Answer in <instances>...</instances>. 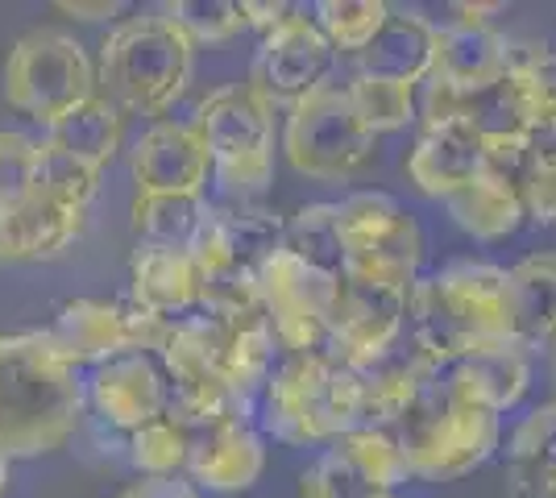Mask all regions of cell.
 I'll return each instance as SVG.
<instances>
[{
	"mask_svg": "<svg viewBox=\"0 0 556 498\" xmlns=\"http://www.w3.org/2000/svg\"><path fill=\"white\" fill-rule=\"evenodd\" d=\"M138 195H204V183L212 175L208 150L200 142L195 125L159 120L146 129L129 154Z\"/></svg>",
	"mask_w": 556,
	"mask_h": 498,
	"instance_id": "obj_14",
	"label": "cell"
},
{
	"mask_svg": "<svg viewBox=\"0 0 556 498\" xmlns=\"http://www.w3.org/2000/svg\"><path fill=\"white\" fill-rule=\"evenodd\" d=\"M212 233L225 245V254L241 266L257 270L266 258H275L287 245V216L254 208L245 200H229V204H212Z\"/></svg>",
	"mask_w": 556,
	"mask_h": 498,
	"instance_id": "obj_27",
	"label": "cell"
},
{
	"mask_svg": "<svg viewBox=\"0 0 556 498\" xmlns=\"http://www.w3.org/2000/svg\"><path fill=\"white\" fill-rule=\"evenodd\" d=\"M387 498H391V495H387Z\"/></svg>",
	"mask_w": 556,
	"mask_h": 498,
	"instance_id": "obj_48",
	"label": "cell"
},
{
	"mask_svg": "<svg viewBox=\"0 0 556 498\" xmlns=\"http://www.w3.org/2000/svg\"><path fill=\"white\" fill-rule=\"evenodd\" d=\"M282 150H287V163L300 175L320 179V183H341L374 158V133L366 129V120L357 117L345 84L328 79L325 88L291 104V117L282 129Z\"/></svg>",
	"mask_w": 556,
	"mask_h": 498,
	"instance_id": "obj_9",
	"label": "cell"
},
{
	"mask_svg": "<svg viewBox=\"0 0 556 498\" xmlns=\"http://www.w3.org/2000/svg\"><path fill=\"white\" fill-rule=\"evenodd\" d=\"M345 92L374 138L391 133V129H403L407 120L416 117V88H407V84H391V79H374V75L353 72Z\"/></svg>",
	"mask_w": 556,
	"mask_h": 498,
	"instance_id": "obj_35",
	"label": "cell"
},
{
	"mask_svg": "<svg viewBox=\"0 0 556 498\" xmlns=\"http://www.w3.org/2000/svg\"><path fill=\"white\" fill-rule=\"evenodd\" d=\"M391 17V4L382 0H320L312 9V22L325 34V42L337 54H362L374 42V34Z\"/></svg>",
	"mask_w": 556,
	"mask_h": 498,
	"instance_id": "obj_32",
	"label": "cell"
},
{
	"mask_svg": "<svg viewBox=\"0 0 556 498\" xmlns=\"http://www.w3.org/2000/svg\"><path fill=\"white\" fill-rule=\"evenodd\" d=\"M357 391H362V411H366V427H387L412 404L424 382L437 374V361L419 349V341L403 329L391 345H382L378 354L349 361Z\"/></svg>",
	"mask_w": 556,
	"mask_h": 498,
	"instance_id": "obj_15",
	"label": "cell"
},
{
	"mask_svg": "<svg viewBox=\"0 0 556 498\" xmlns=\"http://www.w3.org/2000/svg\"><path fill=\"white\" fill-rule=\"evenodd\" d=\"M257 424L275 440H341L345 432L366 427L362 391L345 361L325 354H278L275 370L257 395Z\"/></svg>",
	"mask_w": 556,
	"mask_h": 498,
	"instance_id": "obj_3",
	"label": "cell"
},
{
	"mask_svg": "<svg viewBox=\"0 0 556 498\" xmlns=\"http://www.w3.org/2000/svg\"><path fill=\"white\" fill-rule=\"evenodd\" d=\"M187 477L212 495H241L266 470V449L254 424H216L187 440Z\"/></svg>",
	"mask_w": 556,
	"mask_h": 498,
	"instance_id": "obj_18",
	"label": "cell"
},
{
	"mask_svg": "<svg viewBox=\"0 0 556 498\" xmlns=\"http://www.w3.org/2000/svg\"><path fill=\"white\" fill-rule=\"evenodd\" d=\"M166 17L184 29V38L191 47L200 42H229L245 29L241 17V0H175L166 9Z\"/></svg>",
	"mask_w": 556,
	"mask_h": 498,
	"instance_id": "obj_38",
	"label": "cell"
},
{
	"mask_svg": "<svg viewBox=\"0 0 556 498\" xmlns=\"http://www.w3.org/2000/svg\"><path fill=\"white\" fill-rule=\"evenodd\" d=\"M129 283H134V304L166 320H184L200 311L204 291H200V266L187 250L170 245H146L141 241L134 261H129Z\"/></svg>",
	"mask_w": 556,
	"mask_h": 498,
	"instance_id": "obj_21",
	"label": "cell"
},
{
	"mask_svg": "<svg viewBox=\"0 0 556 498\" xmlns=\"http://www.w3.org/2000/svg\"><path fill=\"white\" fill-rule=\"evenodd\" d=\"M291 9H295V4H282V0H241L245 29L254 25V29H262V34H270L278 22H287V17H291Z\"/></svg>",
	"mask_w": 556,
	"mask_h": 498,
	"instance_id": "obj_43",
	"label": "cell"
},
{
	"mask_svg": "<svg viewBox=\"0 0 556 498\" xmlns=\"http://www.w3.org/2000/svg\"><path fill=\"white\" fill-rule=\"evenodd\" d=\"M553 386H556V354H553ZM553 404H556V399H553Z\"/></svg>",
	"mask_w": 556,
	"mask_h": 498,
	"instance_id": "obj_47",
	"label": "cell"
},
{
	"mask_svg": "<svg viewBox=\"0 0 556 498\" xmlns=\"http://www.w3.org/2000/svg\"><path fill=\"white\" fill-rule=\"evenodd\" d=\"M121 498H200V490L187 477H141Z\"/></svg>",
	"mask_w": 556,
	"mask_h": 498,
	"instance_id": "obj_42",
	"label": "cell"
},
{
	"mask_svg": "<svg viewBox=\"0 0 556 498\" xmlns=\"http://www.w3.org/2000/svg\"><path fill=\"white\" fill-rule=\"evenodd\" d=\"M510 79L519 88V100L532 125L556 120V50H548L544 42L519 50L510 42Z\"/></svg>",
	"mask_w": 556,
	"mask_h": 498,
	"instance_id": "obj_37",
	"label": "cell"
},
{
	"mask_svg": "<svg viewBox=\"0 0 556 498\" xmlns=\"http://www.w3.org/2000/svg\"><path fill=\"white\" fill-rule=\"evenodd\" d=\"M300 498H387L370 477L362 474L345 452L332 449L320 452L300 477Z\"/></svg>",
	"mask_w": 556,
	"mask_h": 498,
	"instance_id": "obj_39",
	"label": "cell"
},
{
	"mask_svg": "<svg viewBox=\"0 0 556 498\" xmlns=\"http://www.w3.org/2000/svg\"><path fill=\"white\" fill-rule=\"evenodd\" d=\"M34 175H38V138L0 129V208L34 195Z\"/></svg>",
	"mask_w": 556,
	"mask_h": 498,
	"instance_id": "obj_40",
	"label": "cell"
},
{
	"mask_svg": "<svg viewBox=\"0 0 556 498\" xmlns=\"http://www.w3.org/2000/svg\"><path fill=\"white\" fill-rule=\"evenodd\" d=\"M498 420L503 416L462 399L441 374H432L387 427L407 457L412 477L457 482L486 465L490 452L498 449Z\"/></svg>",
	"mask_w": 556,
	"mask_h": 498,
	"instance_id": "obj_4",
	"label": "cell"
},
{
	"mask_svg": "<svg viewBox=\"0 0 556 498\" xmlns=\"http://www.w3.org/2000/svg\"><path fill=\"white\" fill-rule=\"evenodd\" d=\"M503 266L473 258H457L432 274H419L407 286V332L437 366L503 336Z\"/></svg>",
	"mask_w": 556,
	"mask_h": 498,
	"instance_id": "obj_2",
	"label": "cell"
},
{
	"mask_svg": "<svg viewBox=\"0 0 556 498\" xmlns=\"http://www.w3.org/2000/svg\"><path fill=\"white\" fill-rule=\"evenodd\" d=\"M528 154H532V163H556V120H540L528 129Z\"/></svg>",
	"mask_w": 556,
	"mask_h": 498,
	"instance_id": "obj_44",
	"label": "cell"
},
{
	"mask_svg": "<svg viewBox=\"0 0 556 498\" xmlns=\"http://www.w3.org/2000/svg\"><path fill=\"white\" fill-rule=\"evenodd\" d=\"M195 133L229 200H257L275 179V117L250 84H229L200 104Z\"/></svg>",
	"mask_w": 556,
	"mask_h": 498,
	"instance_id": "obj_6",
	"label": "cell"
},
{
	"mask_svg": "<svg viewBox=\"0 0 556 498\" xmlns=\"http://www.w3.org/2000/svg\"><path fill=\"white\" fill-rule=\"evenodd\" d=\"M100 175L96 166L71 158L54 145L38 142V175H34V191H42L47 200L63 204V208H75V213H88V204L100 191Z\"/></svg>",
	"mask_w": 556,
	"mask_h": 498,
	"instance_id": "obj_34",
	"label": "cell"
},
{
	"mask_svg": "<svg viewBox=\"0 0 556 498\" xmlns=\"http://www.w3.org/2000/svg\"><path fill=\"white\" fill-rule=\"evenodd\" d=\"M432 59H437V25L407 9H391L374 42L357 54V75L419 88L432 75Z\"/></svg>",
	"mask_w": 556,
	"mask_h": 498,
	"instance_id": "obj_22",
	"label": "cell"
},
{
	"mask_svg": "<svg viewBox=\"0 0 556 498\" xmlns=\"http://www.w3.org/2000/svg\"><path fill=\"white\" fill-rule=\"evenodd\" d=\"M84 407V374L50 345L47 329L0 336V452L9 461L63 449Z\"/></svg>",
	"mask_w": 556,
	"mask_h": 498,
	"instance_id": "obj_1",
	"label": "cell"
},
{
	"mask_svg": "<svg viewBox=\"0 0 556 498\" xmlns=\"http://www.w3.org/2000/svg\"><path fill=\"white\" fill-rule=\"evenodd\" d=\"M50 345L67 357L75 370L84 366H104L129 349V329H125V311L121 304H104V299H71L59 308L54 324L47 329Z\"/></svg>",
	"mask_w": 556,
	"mask_h": 498,
	"instance_id": "obj_23",
	"label": "cell"
},
{
	"mask_svg": "<svg viewBox=\"0 0 556 498\" xmlns=\"http://www.w3.org/2000/svg\"><path fill=\"white\" fill-rule=\"evenodd\" d=\"M510 75V38L490 25H437L432 75L453 92H478Z\"/></svg>",
	"mask_w": 556,
	"mask_h": 498,
	"instance_id": "obj_20",
	"label": "cell"
},
{
	"mask_svg": "<svg viewBox=\"0 0 556 498\" xmlns=\"http://www.w3.org/2000/svg\"><path fill=\"white\" fill-rule=\"evenodd\" d=\"M187 457H191V445H187L184 427L166 416L129 432V461L138 465L141 477H184Z\"/></svg>",
	"mask_w": 556,
	"mask_h": 498,
	"instance_id": "obj_36",
	"label": "cell"
},
{
	"mask_svg": "<svg viewBox=\"0 0 556 498\" xmlns=\"http://www.w3.org/2000/svg\"><path fill=\"white\" fill-rule=\"evenodd\" d=\"M507 486L515 498H556V404L535 407L510 432Z\"/></svg>",
	"mask_w": 556,
	"mask_h": 498,
	"instance_id": "obj_26",
	"label": "cell"
},
{
	"mask_svg": "<svg viewBox=\"0 0 556 498\" xmlns=\"http://www.w3.org/2000/svg\"><path fill=\"white\" fill-rule=\"evenodd\" d=\"M407 175L424 195L448 200L457 188L482 175V142L465 125H437L424 129L407 154Z\"/></svg>",
	"mask_w": 556,
	"mask_h": 498,
	"instance_id": "obj_24",
	"label": "cell"
},
{
	"mask_svg": "<svg viewBox=\"0 0 556 498\" xmlns=\"http://www.w3.org/2000/svg\"><path fill=\"white\" fill-rule=\"evenodd\" d=\"M444 204H448V216L462 225L469 238H478V241L510 238V233L528 220V216H523V200L510 188H503L498 179H490V175L469 179V183L453 191Z\"/></svg>",
	"mask_w": 556,
	"mask_h": 498,
	"instance_id": "obj_29",
	"label": "cell"
},
{
	"mask_svg": "<svg viewBox=\"0 0 556 498\" xmlns=\"http://www.w3.org/2000/svg\"><path fill=\"white\" fill-rule=\"evenodd\" d=\"M121 138H125V113L116 108L113 100H104L96 92L84 104L67 108L54 125H47L42 142L71 154V158H79V163L96 166V170H104L116 158Z\"/></svg>",
	"mask_w": 556,
	"mask_h": 498,
	"instance_id": "obj_25",
	"label": "cell"
},
{
	"mask_svg": "<svg viewBox=\"0 0 556 498\" xmlns=\"http://www.w3.org/2000/svg\"><path fill=\"white\" fill-rule=\"evenodd\" d=\"M337 63V50L325 42V34L307 17V9H291L287 22H278L270 34H262V47L254 59V88L270 108L275 104H300L303 95L325 88Z\"/></svg>",
	"mask_w": 556,
	"mask_h": 498,
	"instance_id": "obj_11",
	"label": "cell"
},
{
	"mask_svg": "<svg viewBox=\"0 0 556 498\" xmlns=\"http://www.w3.org/2000/svg\"><path fill=\"white\" fill-rule=\"evenodd\" d=\"M204 195H138L134 200V229L146 245H170L191 250L204 220H208Z\"/></svg>",
	"mask_w": 556,
	"mask_h": 498,
	"instance_id": "obj_30",
	"label": "cell"
},
{
	"mask_svg": "<svg viewBox=\"0 0 556 498\" xmlns=\"http://www.w3.org/2000/svg\"><path fill=\"white\" fill-rule=\"evenodd\" d=\"M453 120L465 125L482 145L490 142H519L528 138L532 129V117L519 100V88L515 79H498L490 88H478V92H457L453 95Z\"/></svg>",
	"mask_w": 556,
	"mask_h": 498,
	"instance_id": "obj_28",
	"label": "cell"
},
{
	"mask_svg": "<svg viewBox=\"0 0 556 498\" xmlns=\"http://www.w3.org/2000/svg\"><path fill=\"white\" fill-rule=\"evenodd\" d=\"M407 329V291L382 283L337 279V308H332V361H362L391 345Z\"/></svg>",
	"mask_w": 556,
	"mask_h": 498,
	"instance_id": "obj_12",
	"label": "cell"
},
{
	"mask_svg": "<svg viewBox=\"0 0 556 498\" xmlns=\"http://www.w3.org/2000/svg\"><path fill=\"white\" fill-rule=\"evenodd\" d=\"M287 254L307 261L328 279H341L345 270V245L337 229V204H303L300 213L287 220Z\"/></svg>",
	"mask_w": 556,
	"mask_h": 498,
	"instance_id": "obj_31",
	"label": "cell"
},
{
	"mask_svg": "<svg viewBox=\"0 0 556 498\" xmlns=\"http://www.w3.org/2000/svg\"><path fill=\"white\" fill-rule=\"evenodd\" d=\"M88 386V404L100 420H109L121 432H138L141 424H154L166 416L170 404V382H166L159 357L121 354L104 366H96Z\"/></svg>",
	"mask_w": 556,
	"mask_h": 498,
	"instance_id": "obj_13",
	"label": "cell"
},
{
	"mask_svg": "<svg viewBox=\"0 0 556 498\" xmlns=\"http://www.w3.org/2000/svg\"><path fill=\"white\" fill-rule=\"evenodd\" d=\"M96 95V67L84 42L63 29H29L4 59V100L22 117L54 125L67 108Z\"/></svg>",
	"mask_w": 556,
	"mask_h": 498,
	"instance_id": "obj_8",
	"label": "cell"
},
{
	"mask_svg": "<svg viewBox=\"0 0 556 498\" xmlns=\"http://www.w3.org/2000/svg\"><path fill=\"white\" fill-rule=\"evenodd\" d=\"M523 216L535 225H556V163H532L523 183Z\"/></svg>",
	"mask_w": 556,
	"mask_h": 498,
	"instance_id": "obj_41",
	"label": "cell"
},
{
	"mask_svg": "<svg viewBox=\"0 0 556 498\" xmlns=\"http://www.w3.org/2000/svg\"><path fill=\"white\" fill-rule=\"evenodd\" d=\"M337 229H341V245H345L341 279L399 286V291H407L419 279L424 233H419L416 216L394 195L357 191V195L341 200Z\"/></svg>",
	"mask_w": 556,
	"mask_h": 498,
	"instance_id": "obj_7",
	"label": "cell"
},
{
	"mask_svg": "<svg viewBox=\"0 0 556 498\" xmlns=\"http://www.w3.org/2000/svg\"><path fill=\"white\" fill-rule=\"evenodd\" d=\"M191 63H195V47L166 13L125 17L100 47L96 92L113 100L121 113L163 117L184 95Z\"/></svg>",
	"mask_w": 556,
	"mask_h": 498,
	"instance_id": "obj_5",
	"label": "cell"
},
{
	"mask_svg": "<svg viewBox=\"0 0 556 498\" xmlns=\"http://www.w3.org/2000/svg\"><path fill=\"white\" fill-rule=\"evenodd\" d=\"M4 490H9V457L0 452V495H4Z\"/></svg>",
	"mask_w": 556,
	"mask_h": 498,
	"instance_id": "obj_46",
	"label": "cell"
},
{
	"mask_svg": "<svg viewBox=\"0 0 556 498\" xmlns=\"http://www.w3.org/2000/svg\"><path fill=\"white\" fill-rule=\"evenodd\" d=\"M84 233V213L63 208L42 191L0 208V261H50Z\"/></svg>",
	"mask_w": 556,
	"mask_h": 498,
	"instance_id": "obj_19",
	"label": "cell"
},
{
	"mask_svg": "<svg viewBox=\"0 0 556 498\" xmlns=\"http://www.w3.org/2000/svg\"><path fill=\"white\" fill-rule=\"evenodd\" d=\"M332 445L345 452L349 461L370 477L382 495H391L403 482H412L407 457H403L399 440L391 436V427H357V432H345V436L332 440Z\"/></svg>",
	"mask_w": 556,
	"mask_h": 498,
	"instance_id": "obj_33",
	"label": "cell"
},
{
	"mask_svg": "<svg viewBox=\"0 0 556 498\" xmlns=\"http://www.w3.org/2000/svg\"><path fill=\"white\" fill-rule=\"evenodd\" d=\"M59 13H71V17H79V22H104V17L125 13V4H121V0H96V4H84V0H63V4H59Z\"/></svg>",
	"mask_w": 556,
	"mask_h": 498,
	"instance_id": "obj_45",
	"label": "cell"
},
{
	"mask_svg": "<svg viewBox=\"0 0 556 498\" xmlns=\"http://www.w3.org/2000/svg\"><path fill=\"white\" fill-rule=\"evenodd\" d=\"M257 295L262 311L275 329L282 354H325L332 345V308H337V279L312 270L295 254L278 250L257 266Z\"/></svg>",
	"mask_w": 556,
	"mask_h": 498,
	"instance_id": "obj_10",
	"label": "cell"
},
{
	"mask_svg": "<svg viewBox=\"0 0 556 498\" xmlns=\"http://www.w3.org/2000/svg\"><path fill=\"white\" fill-rule=\"evenodd\" d=\"M437 374H441L462 399L486 407L494 416H507L510 407L528 395V382H532L528 354H519L503 336L482 341V345H473V349H465V354L441 361Z\"/></svg>",
	"mask_w": 556,
	"mask_h": 498,
	"instance_id": "obj_16",
	"label": "cell"
},
{
	"mask_svg": "<svg viewBox=\"0 0 556 498\" xmlns=\"http://www.w3.org/2000/svg\"><path fill=\"white\" fill-rule=\"evenodd\" d=\"M503 336L519 354H556V254L515 261L503 283Z\"/></svg>",
	"mask_w": 556,
	"mask_h": 498,
	"instance_id": "obj_17",
	"label": "cell"
}]
</instances>
